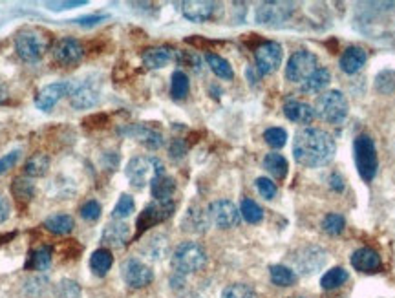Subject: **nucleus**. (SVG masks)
Here are the masks:
<instances>
[{"mask_svg":"<svg viewBox=\"0 0 395 298\" xmlns=\"http://www.w3.org/2000/svg\"><path fill=\"white\" fill-rule=\"evenodd\" d=\"M177 57V52H174L172 48L168 46H156V48H148L143 52L141 59H143V64H145L148 70H157L163 68L166 64L174 61Z\"/></svg>","mask_w":395,"mask_h":298,"instance_id":"obj_21","label":"nucleus"},{"mask_svg":"<svg viewBox=\"0 0 395 298\" xmlns=\"http://www.w3.org/2000/svg\"><path fill=\"white\" fill-rule=\"evenodd\" d=\"M222 298H256V293L247 284H231L224 289Z\"/></svg>","mask_w":395,"mask_h":298,"instance_id":"obj_41","label":"nucleus"},{"mask_svg":"<svg viewBox=\"0 0 395 298\" xmlns=\"http://www.w3.org/2000/svg\"><path fill=\"white\" fill-rule=\"evenodd\" d=\"M346 227V220H344V216L337 215V212H329L326 215V218L322 220V229L331 236H337L340 235Z\"/></svg>","mask_w":395,"mask_h":298,"instance_id":"obj_42","label":"nucleus"},{"mask_svg":"<svg viewBox=\"0 0 395 298\" xmlns=\"http://www.w3.org/2000/svg\"><path fill=\"white\" fill-rule=\"evenodd\" d=\"M108 15H86V17H79V19H73V24H79V26H84V28H92V26H97L101 21H106Z\"/></svg>","mask_w":395,"mask_h":298,"instance_id":"obj_49","label":"nucleus"},{"mask_svg":"<svg viewBox=\"0 0 395 298\" xmlns=\"http://www.w3.org/2000/svg\"><path fill=\"white\" fill-rule=\"evenodd\" d=\"M220 6L216 2H207V0H189L183 2L182 11L185 19L191 22H207L216 15V10Z\"/></svg>","mask_w":395,"mask_h":298,"instance_id":"obj_17","label":"nucleus"},{"mask_svg":"<svg viewBox=\"0 0 395 298\" xmlns=\"http://www.w3.org/2000/svg\"><path fill=\"white\" fill-rule=\"evenodd\" d=\"M50 48V37L39 28H24L17 33L15 52L24 63H37Z\"/></svg>","mask_w":395,"mask_h":298,"instance_id":"obj_2","label":"nucleus"},{"mask_svg":"<svg viewBox=\"0 0 395 298\" xmlns=\"http://www.w3.org/2000/svg\"><path fill=\"white\" fill-rule=\"evenodd\" d=\"M346 280H348V271L343 267H333L328 272H324V277L320 278V286L326 291H331V289L340 288Z\"/></svg>","mask_w":395,"mask_h":298,"instance_id":"obj_36","label":"nucleus"},{"mask_svg":"<svg viewBox=\"0 0 395 298\" xmlns=\"http://www.w3.org/2000/svg\"><path fill=\"white\" fill-rule=\"evenodd\" d=\"M282 46L278 42L267 41L262 42L260 46L255 50L256 70L260 75H269L280 68L282 64Z\"/></svg>","mask_w":395,"mask_h":298,"instance_id":"obj_10","label":"nucleus"},{"mask_svg":"<svg viewBox=\"0 0 395 298\" xmlns=\"http://www.w3.org/2000/svg\"><path fill=\"white\" fill-rule=\"evenodd\" d=\"M205 266H207V251L196 241H183L176 247V251L172 252L174 272H180L183 277L202 271Z\"/></svg>","mask_w":395,"mask_h":298,"instance_id":"obj_3","label":"nucleus"},{"mask_svg":"<svg viewBox=\"0 0 395 298\" xmlns=\"http://www.w3.org/2000/svg\"><path fill=\"white\" fill-rule=\"evenodd\" d=\"M264 139L271 148H282L287 141V132L284 130V128H278V126L267 128V130L264 132Z\"/></svg>","mask_w":395,"mask_h":298,"instance_id":"obj_43","label":"nucleus"},{"mask_svg":"<svg viewBox=\"0 0 395 298\" xmlns=\"http://www.w3.org/2000/svg\"><path fill=\"white\" fill-rule=\"evenodd\" d=\"M81 286L75 280L64 278L55 286V297L57 298H81Z\"/></svg>","mask_w":395,"mask_h":298,"instance_id":"obj_40","label":"nucleus"},{"mask_svg":"<svg viewBox=\"0 0 395 298\" xmlns=\"http://www.w3.org/2000/svg\"><path fill=\"white\" fill-rule=\"evenodd\" d=\"M19 157H21V150H11L8 152L6 156L0 157V176L4 172H8L10 168H13L19 161Z\"/></svg>","mask_w":395,"mask_h":298,"instance_id":"obj_46","label":"nucleus"},{"mask_svg":"<svg viewBox=\"0 0 395 298\" xmlns=\"http://www.w3.org/2000/svg\"><path fill=\"white\" fill-rule=\"evenodd\" d=\"M185 152H187V145L182 141V139H176V141H172L171 145V157L172 159H182L185 156Z\"/></svg>","mask_w":395,"mask_h":298,"instance_id":"obj_50","label":"nucleus"},{"mask_svg":"<svg viewBox=\"0 0 395 298\" xmlns=\"http://www.w3.org/2000/svg\"><path fill=\"white\" fill-rule=\"evenodd\" d=\"M331 81V74H329L328 68H318L311 77L302 83V90L304 92H320L329 84Z\"/></svg>","mask_w":395,"mask_h":298,"instance_id":"obj_34","label":"nucleus"},{"mask_svg":"<svg viewBox=\"0 0 395 298\" xmlns=\"http://www.w3.org/2000/svg\"><path fill=\"white\" fill-rule=\"evenodd\" d=\"M293 154L296 163L304 167H324L335 156V139L322 128H302L293 141Z\"/></svg>","mask_w":395,"mask_h":298,"instance_id":"obj_1","label":"nucleus"},{"mask_svg":"<svg viewBox=\"0 0 395 298\" xmlns=\"http://www.w3.org/2000/svg\"><path fill=\"white\" fill-rule=\"evenodd\" d=\"M73 84L63 81V83H52L46 84L41 92L35 95V106L42 112H52V108L57 105L59 101L72 94Z\"/></svg>","mask_w":395,"mask_h":298,"instance_id":"obj_15","label":"nucleus"},{"mask_svg":"<svg viewBox=\"0 0 395 298\" xmlns=\"http://www.w3.org/2000/svg\"><path fill=\"white\" fill-rule=\"evenodd\" d=\"M174 209H176V203L171 199H154L152 203H148L143 209V212L137 218V235L141 236L145 230H148L154 225L162 223V221L168 220L172 215H174Z\"/></svg>","mask_w":395,"mask_h":298,"instance_id":"obj_8","label":"nucleus"},{"mask_svg":"<svg viewBox=\"0 0 395 298\" xmlns=\"http://www.w3.org/2000/svg\"><path fill=\"white\" fill-rule=\"evenodd\" d=\"M81 216H83L84 220H88V221L99 220V216H101V203L95 201V199L86 201V203L81 207Z\"/></svg>","mask_w":395,"mask_h":298,"instance_id":"obj_44","label":"nucleus"},{"mask_svg":"<svg viewBox=\"0 0 395 298\" xmlns=\"http://www.w3.org/2000/svg\"><path fill=\"white\" fill-rule=\"evenodd\" d=\"M315 115L329 125H340L348 117V101L343 92H338V90L324 92L317 99Z\"/></svg>","mask_w":395,"mask_h":298,"instance_id":"obj_5","label":"nucleus"},{"mask_svg":"<svg viewBox=\"0 0 395 298\" xmlns=\"http://www.w3.org/2000/svg\"><path fill=\"white\" fill-rule=\"evenodd\" d=\"M73 218L70 215H64V212H59V215L48 216L44 220V227H46L50 232L53 235H68L73 230Z\"/></svg>","mask_w":395,"mask_h":298,"instance_id":"obj_29","label":"nucleus"},{"mask_svg":"<svg viewBox=\"0 0 395 298\" xmlns=\"http://www.w3.org/2000/svg\"><path fill=\"white\" fill-rule=\"evenodd\" d=\"M331 188H333V190H343V188H344L343 178H340L338 174H333V176H331Z\"/></svg>","mask_w":395,"mask_h":298,"instance_id":"obj_52","label":"nucleus"},{"mask_svg":"<svg viewBox=\"0 0 395 298\" xmlns=\"http://www.w3.org/2000/svg\"><path fill=\"white\" fill-rule=\"evenodd\" d=\"M11 194H13V198L17 201H22V203H28L30 199L35 196V185L32 183V179L30 178H19L13 179V183H11Z\"/></svg>","mask_w":395,"mask_h":298,"instance_id":"obj_32","label":"nucleus"},{"mask_svg":"<svg viewBox=\"0 0 395 298\" xmlns=\"http://www.w3.org/2000/svg\"><path fill=\"white\" fill-rule=\"evenodd\" d=\"M125 136H131L134 139H137L139 143H143L146 148L151 150H156V148L163 147V136L154 128H148V126L143 125H132L126 126L125 130H121Z\"/></svg>","mask_w":395,"mask_h":298,"instance_id":"obj_20","label":"nucleus"},{"mask_svg":"<svg viewBox=\"0 0 395 298\" xmlns=\"http://www.w3.org/2000/svg\"><path fill=\"white\" fill-rule=\"evenodd\" d=\"M86 6V0H70V2H46V8L52 11H64L72 8H81Z\"/></svg>","mask_w":395,"mask_h":298,"instance_id":"obj_48","label":"nucleus"},{"mask_svg":"<svg viewBox=\"0 0 395 298\" xmlns=\"http://www.w3.org/2000/svg\"><path fill=\"white\" fill-rule=\"evenodd\" d=\"M205 61H207L211 70H213L214 74L218 75L220 79L231 81V79L234 77L233 66H231L229 61L222 57V55H216V53H207V55H205Z\"/></svg>","mask_w":395,"mask_h":298,"instance_id":"obj_33","label":"nucleus"},{"mask_svg":"<svg viewBox=\"0 0 395 298\" xmlns=\"http://www.w3.org/2000/svg\"><path fill=\"white\" fill-rule=\"evenodd\" d=\"M284 114L287 119L293 123H300V125H309L315 119V108L296 99H289L284 103Z\"/></svg>","mask_w":395,"mask_h":298,"instance_id":"obj_22","label":"nucleus"},{"mask_svg":"<svg viewBox=\"0 0 395 298\" xmlns=\"http://www.w3.org/2000/svg\"><path fill=\"white\" fill-rule=\"evenodd\" d=\"M8 97H10V94H8V88H6V84L0 83V105H2V103H6V101H8Z\"/></svg>","mask_w":395,"mask_h":298,"instance_id":"obj_53","label":"nucleus"},{"mask_svg":"<svg viewBox=\"0 0 395 298\" xmlns=\"http://www.w3.org/2000/svg\"><path fill=\"white\" fill-rule=\"evenodd\" d=\"M50 170V157L46 154H33L24 165V172L30 178H42Z\"/></svg>","mask_w":395,"mask_h":298,"instance_id":"obj_30","label":"nucleus"},{"mask_svg":"<svg viewBox=\"0 0 395 298\" xmlns=\"http://www.w3.org/2000/svg\"><path fill=\"white\" fill-rule=\"evenodd\" d=\"M46 286H48L46 277H35V278H32V280H28L26 291L30 295H33V297H39V295L46 289Z\"/></svg>","mask_w":395,"mask_h":298,"instance_id":"obj_47","label":"nucleus"},{"mask_svg":"<svg viewBox=\"0 0 395 298\" xmlns=\"http://www.w3.org/2000/svg\"><path fill=\"white\" fill-rule=\"evenodd\" d=\"M264 167L265 170L276 179H284L287 176V159L282 154H276V152H271L264 157Z\"/></svg>","mask_w":395,"mask_h":298,"instance_id":"obj_28","label":"nucleus"},{"mask_svg":"<svg viewBox=\"0 0 395 298\" xmlns=\"http://www.w3.org/2000/svg\"><path fill=\"white\" fill-rule=\"evenodd\" d=\"M180 298H202V297H200V295H196V293H183Z\"/></svg>","mask_w":395,"mask_h":298,"instance_id":"obj_55","label":"nucleus"},{"mask_svg":"<svg viewBox=\"0 0 395 298\" xmlns=\"http://www.w3.org/2000/svg\"><path fill=\"white\" fill-rule=\"evenodd\" d=\"M351 266L359 272H377L383 267V261L377 251L369 247H360L351 255Z\"/></svg>","mask_w":395,"mask_h":298,"instance_id":"obj_18","label":"nucleus"},{"mask_svg":"<svg viewBox=\"0 0 395 298\" xmlns=\"http://www.w3.org/2000/svg\"><path fill=\"white\" fill-rule=\"evenodd\" d=\"M209 223H211V218H209V212L202 209H193L187 210V215L183 218V230H189V232H196V235H202L209 229Z\"/></svg>","mask_w":395,"mask_h":298,"instance_id":"obj_24","label":"nucleus"},{"mask_svg":"<svg viewBox=\"0 0 395 298\" xmlns=\"http://www.w3.org/2000/svg\"><path fill=\"white\" fill-rule=\"evenodd\" d=\"M53 249L50 246H41L30 252V260H28V269H35V271H46L48 267L52 266Z\"/></svg>","mask_w":395,"mask_h":298,"instance_id":"obj_25","label":"nucleus"},{"mask_svg":"<svg viewBox=\"0 0 395 298\" xmlns=\"http://www.w3.org/2000/svg\"><path fill=\"white\" fill-rule=\"evenodd\" d=\"M240 215H242V218H244L247 223H260V221L264 220V210H262V207L249 198L242 201Z\"/></svg>","mask_w":395,"mask_h":298,"instance_id":"obj_37","label":"nucleus"},{"mask_svg":"<svg viewBox=\"0 0 395 298\" xmlns=\"http://www.w3.org/2000/svg\"><path fill=\"white\" fill-rule=\"evenodd\" d=\"M375 90L383 95H390L395 92V70H383L375 77Z\"/></svg>","mask_w":395,"mask_h":298,"instance_id":"obj_38","label":"nucleus"},{"mask_svg":"<svg viewBox=\"0 0 395 298\" xmlns=\"http://www.w3.org/2000/svg\"><path fill=\"white\" fill-rule=\"evenodd\" d=\"M296 6L293 2H262L256 8L255 19L258 24H265V26H278L282 22H286L287 19H291L295 13Z\"/></svg>","mask_w":395,"mask_h":298,"instance_id":"obj_9","label":"nucleus"},{"mask_svg":"<svg viewBox=\"0 0 395 298\" xmlns=\"http://www.w3.org/2000/svg\"><path fill=\"white\" fill-rule=\"evenodd\" d=\"M134 209L135 203L131 194H121L119 201L115 203L114 210H112V218L114 220H125V218H128L134 212Z\"/></svg>","mask_w":395,"mask_h":298,"instance_id":"obj_39","label":"nucleus"},{"mask_svg":"<svg viewBox=\"0 0 395 298\" xmlns=\"http://www.w3.org/2000/svg\"><path fill=\"white\" fill-rule=\"evenodd\" d=\"M189 88H191V83H189V77L185 72L182 70H176L172 74V81H171V95L176 101H182L187 97Z\"/></svg>","mask_w":395,"mask_h":298,"instance_id":"obj_35","label":"nucleus"},{"mask_svg":"<svg viewBox=\"0 0 395 298\" xmlns=\"http://www.w3.org/2000/svg\"><path fill=\"white\" fill-rule=\"evenodd\" d=\"M366 61H368V53H366L364 48L349 46L348 50L343 53V57H340V70H343L344 74L354 75L363 68Z\"/></svg>","mask_w":395,"mask_h":298,"instance_id":"obj_23","label":"nucleus"},{"mask_svg":"<svg viewBox=\"0 0 395 298\" xmlns=\"http://www.w3.org/2000/svg\"><path fill=\"white\" fill-rule=\"evenodd\" d=\"M11 238H15V232H8V235H0V246L6 244V241H10Z\"/></svg>","mask_w":395,"mask_h":298,"instance_id":"obj_54","label":"nucleus"},{"mask_svg":"<svg viewBox=\"0 0 395 298\" xmlns=\"http://www.w3.org/2000/svg\"><path fill=\"white\" fill-rule=\"evenodd\" d=\"M112 264H114V257H112V252L106 247H101V249L94 251V255L90 258V269L97 277H104L112 269Z\"/></svg>","mask_w":395,"mask_h":298,"instance_id":"obj_27","label":"nucleus"},{"mask_svg":"<svg viewBox=\"0 0 395 298\" xmlns=\"http://www.w3.org/2000/svg\"><path fill=\"white\" fill-rule=\"evenodd\" d=\"M128 238H131V229H128V225L123 223V221L108 223L103 229V235H101L103 246L114 247V249L125 247L126 244H128Z\"/></svg>","mask_w":395,"mask_h":298,"instance_id":"obj_19","label":"nucleus"},{"mask_svg":"<svg viewBox=\"0 0 395 298\" xmlns=\"http://www.w3.org/2000/svg\"><path fill=\"white\" fill-rule=\"evenodd\" d=\"M121 275H123V280L126 282V286H131L134 289L146 288L154 280V272H152L151 267L137 260V258H128V260L123 261Z\"/></svg>","mask_w":395,"mask_h":298,"instance_id":"obj_12","label":"nucleus"},{"mask_svg":"<svg viewBox=\"0 0 395 298\" xmlns=\"http://www.w3.org/2000/svg\"><path fill=\"white\" fill-rule=\"evenodd\" d=\"M52 55L53 61L61 64V66H72V64H77L84 57V48L77 39L63 37L53 44Z\"/></svg>","mask_w":395,"mask_h":298,"instance_id":"obj_14","label":"nucleus"},{"mask_svg":"<svg viewBox=\"0 0 395 298\" xmlns=\"http://www.w3.org/2000/svg\"><path fill=\"white\" fill-rule=\"evenodd\" d=\"M326 264V252L320 247L309 246L293 255V267L300 275H315Z\"/></svg>","mask_w":395,"mask_h":298,"instance_id":"obj_11","label":"nucleus"},{"mask_svg":"<svg viewBox=\"0 0 395 298\" xmlns=\"http://www.w3.org/2000/svg\"><path fill=\"white\" fill-rule=\"evenodd\" d=\"M295 298H302V297H295Z\"/></svg>","mask_w":395,"mask_h":298,"instance_id":"obj_56","label":"nucleus"},{"mask_svg":"<svg viewBox=\"0 0 395 298\" xmlns=\"http://www.w3.org/2000/svg\"><path fill=\"white\" fill-rule=\"evenodd\" d=\"M176 190V179L162 174L151 181V192L156 199H171V196Z\"/></svg>","mask_w":395,"mask_h":298,"instance_id":"obj_26","label":"nucleus"},{"mask_svg":"<svg viewBox=\"0 0 395 298\" xmlns=\"http://www.w3.org/2000/svg\"><path fill=\"white\" fill-rule=\"evenodd\" d=\"M318 70L317 55L306 50H298L289 57L286 66V77L291 83H304Z\"/></svg>","mask_w":395,"mask_h":298,"instance_id":"obj_7","label":"nucleus"},{"mask_svg":"<svg viewBox=\"0 0 395 298\" xmlns=\"http://www.w3.org/2000/svg\"><path fill=\"white\" fill-rule=\"evenodd\" d=\"M209 218L220 229H231L240 223V209L229 199H218L209 205Z\"/></svg>","mask_w":395,"mask_h":298,"instance_id":"obj_13","label":"nucleus"},{"mask_svg":"<svg viewBox=\"0 0 395 298\" xmlns=\"http://www.w3.org/2000/svg\"><path fill=\"white\" fill-rule=\"evenodd\" d=\"M354 157L357 170L364 181H372L379 168V159H377V150H375L374 139L366 134L359 136L354 143Z\"/></svg>","mask_w":395,"mask_h":298,"instance_id":"obj_6","label":"nucleus"},{"mask_svg":"<svg viewBox=\"0 0 395 298\" xmlns=\"http://www.w3.org/2000/svg\"><path fill=\"white\" fill-rule=\"evenodd\" d=\"M271 282L275 286H280V288H291L296 282V272L293 271L291 267L287 266H271L269 267Z\"/></svg>","mask_w":395,"mask_h":298,"instance_id":"obj_31","label":"nucleus"},{"mask_svg":"<svg viewBox=\"0 0 395 298\" xmlns=\"http://www.w3.org/2000/svg\"><path fill=\"white\" fill-rule=\"evenodd\" d=\"M256 188L260 192L262 198L273 199L276 196V185L269 178H258L256 179Z\"/></svg>","mask_w":395,"mask_h":298,"instance_id":"obj_45","label":"nucleus"},{"mask_svg":"<svg viewBox=\"0 0 395 298\" xmlns=\"http://www.w3.org/2000/svg\"><path fill=\"white\" fill-rule=\"evenodd\" d=\"M68 97H70V105L75 110H88V108L97 105L101 95H99V90L94 83L83 81L77 86H73L72 94L68 95Z\"/></svg>","mask_w":395,"mask_h":298,"instance_id":"obj_16","label":"nucleus"},{"mask_svg":"<svg viewBox=\"0 0 395 298\" xmlns=\"http://www.w3.org/2000/svg\"><path fill=\"white\" fill-rule=\"evenodd\" d=\"M11 215V205L8 201V198H4L2 194H0V223H4Z\"/></svg>","mask_w":395,"mask_h":298,"instance_id":"obj_51","label":"nucleus"},{"mask_svg":"<svg viewBox=\"0 0 395 298\" xmlns=\"http://www.w3.org/2000/svg\"><path fill=\"white\" fill-rule=\"evenodd\" d=\"M125 172L132 187L143 188L151 183L156 176L165 174V167H163V163L157 157L135 156L128 161Z\"/></svg>","mask_w":395,"mask_h":298,"instance_id":"obj_4","label":"nucleus"}]
</instances>
